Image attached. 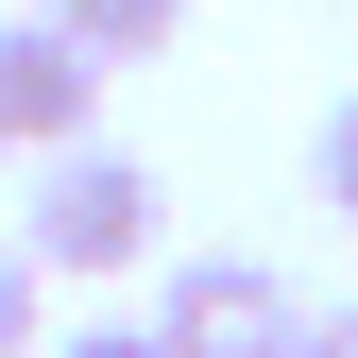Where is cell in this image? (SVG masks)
I'll return each instance as SVG.
<instances>
[{"instance_id":"4","label":"cell","mask_w":358,"mask_h":358,"mask_svg":"<svg viewBox=\"0 0 358 358\" xmlns=\"http://www.w3.org/2000/svg\"><path fill=\"white\" fill-rule=\"evenodd\" d=\"M34 17H52L85 69H154L171 34H188V0H34Z\"/></svg>"},{"instance_id":"1","label":"cell","mask_w":358,"mask_h":358,"mask_svg":"<svg viewBox=\"0 0 358 358\" xmlns=\"http://www.w3.org/2000/svg\"><path fill=\"white\" fill-rule=\"evenodd\" d=\"M17 256H34V273H69V290H103V273H137V256H171V188H154V154H120V137L34 154Z\"/></svg>"},{"instance_id":"3","label":"cell","mask_w":358,"mask_h":358,"mask_svg":"<svg viewBox=\"0 0 358 358\" xmlns=\"http://www.w3.org/2000/svg\"><path fill=\"white\" fill-rule=\"evenodd\" d=\"M0 137H17V154H69V137H103V69H85L52 17H0Z\"/></svg>"},{"instance_id":"6","label":"cell","mask_w":358,"mask_h":358,"mask_svg":"<svg viewBox=\"0 0 358 358\" xmlns=\"http://www.w3.org/2000/svg\"><path fill=\"white\" fill-rule=\"evenodd\" d=\"M307 188H324V205L358 222V85H341V103H324V137H307Z\"/></svg>"},{"instance_id":"5","label":"cell","mask_w":358,"mask_h":358,"mask_svg":"<svg viewBox=\"0 0 358 358\" xmlns=\"http://www.w3.org/2000/svg\"><path fill=\"white\" fill-rule=\"evenodd\" d=\"M0 358H52V273L17 256V222H0Z\"/></svg>"},{"instance_id":"9","label":"cell","mask_w":358,"mask_h":358,"mask_svg":"<svg viewBox=\"0 0 358 358\" xmlns=\"http://www.w3.org/2000/svg\"><path fill=\"white\" fill-rule=\"evenodd\" d=\"M0 154H17V137H0Z\"/></svg>"},{"instance_id":"7","label":"cell","mask_w":358,"mask_h":358,"mask_svg":"<svg viewBox=\"0 0 358 358\" xmlns=\"http://www.w3.org/2000/svg\"><path fill=\"white\" fill-rule=\"evenodd\" d=\"M52 358H171L154 324H52Z\"/></svg>"},{"instance_id":"2","label":"cell","mask_w":358,"mask_h":358,"mask_svg":"<svg viewBox=\"0 0 358 358\" xmlns=\"http://www.w3.org/2000/svg\"><path fill=\"white\" fill-rule=\"evenodd\" d=\"M154 341L171 358H307V290L273 256H171L154 273Z\"/></svg>"},{"instance_id":"8","label":"cell","mask_w":358,"mask_h":358,"mask_svg":"<svg viewBox=\"0 0 358 358\" xmlns=\"http://www.w3.org/2000/svg\"><path fill=\"white\" fill-rule=\"evenodd\" d=\"M307 358H358V307H307Z\"/></svg>"}]
</instances>
